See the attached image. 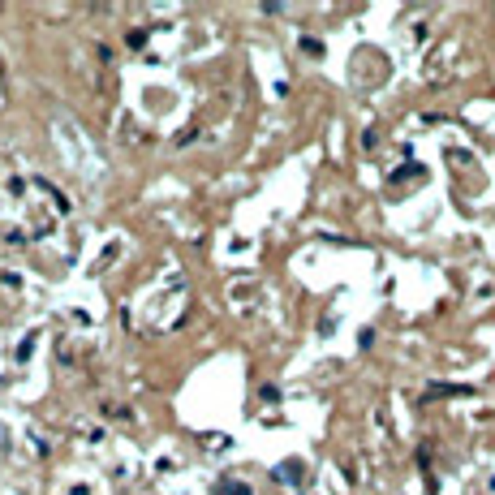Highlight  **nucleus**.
I'll use <instances>...</instances> for the list:
<instances>
[{
    "label": "nucleus",
    "instance_id": "obj_1",
    "mask_svg": "<svg viewBox=\"0 0 495 495\" xmlns=\"http://www.w3.org/2000/svg\"><path fill=\"white\" fill-rule=\"evenodd\" d=\"M216 495H250L246 483H216Z\"/></svg>",
    "mask_w": 495,
    "mask_h": 495
},
{
    "label": "nucleus",
    "instance_id": "obj_2",
    "mask_svg": "<svg viewBox=\"0 0 495 495\" xmlns=\"http://www.w3.org/2000/svg\"><path fill=\"white\" fill-rule=\"evenodd\" d=\"M301 52H310V56H323V43H319V39H301Z\"/></svg>",
    "mask_w": 495,
    "mask_h": 495
},
{
    "label": "nucleus",
    "instance_id": "obj_3",
    "mask_svg": "<svg viewBox=\"0 0 495 495\" xmlns=\"http://www.w3.org/2000/svg\"><path fill=\"white\" fill-rule=\"evenodd\" d=\"M147 35H151V30H134V35H130V47H147Z\"/></svg>",
    "mask_w": 495,
    "mask_h": 495
}]
</instances>
